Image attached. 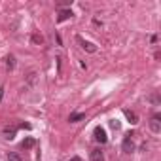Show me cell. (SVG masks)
Masks as SVG:
<instances>
[{
    "label": "cell",
    "instance_id": "6da1fadb",
    "mask_svg": "<svg viewBox=\"0 0 161 161\" xmlns=\"http://www.w3.org/2000/svg\"><path fill=\"white\" fill-rule=\"evenodd\" d=\"M76 42L82 46V49H86L87 53H97V46L93 44V42H89V40H84L82 36H76Z\"/></svg>",
    "mask_w": 161,
    "mask_h": 161
},
{
    "label": "cell",
    "instance_id": "7a4b0ae2",
    "mask_svg": "<svg viewBox=\"0 0 161 161\" xmlns=\"http://www.w3.org/2000/svg\"><path fill=\"white\" fill-rule=\"evenodd\" d=\"M121 150L125 152V153H131V152H135V140H133V135L129 133L125 138H123V144H121Z\"/></svg>",
    "mask_w": 161,
    "mask_h": 161
},
{
    "label": "cell",
    "instance_id": "3957f363",
    "mask_svg": "<svg viewBox=\"0 0 161 161\" xmlns=\"http://www.w3.org/2000/svg\"><path fill=\"white\" fill-rule=\"evenodd\" d=\"M93 135H95V140L97 142H101V144H106V140H108V136H106V131L99 125V127H95V131H93Z\"/></svg>",
    "mask_w": 161,
    "mask_h": 161
},
{
    "label": "cell",
    "instance_id": "277c9868",
    "mask_svg": "<svg viewBox=\"0 0 161 161\" xmlns=\"http://www.w3.org/2000/svg\"><path fill=\"white\" fill-rule=\"evenodd\" d=\"M150 129H152L153 133H159V131H161V116H159V114H155V116L150 119Z\"/></svg>",
    "mask_w": 161,
    "mask_h": 161
},
{
    "label": "cell",
    "instance_id": "5b68a950",
    "mask_svg": "<svg viewBox=\"0 0 161 161\" xmlns=\"http://www.w3.org/2000/svg\"><path fill=\"white\" fill-rule=\"evenodd\" d=\"M34 146H36V140H34L32 136H27V138L21 142V148H23V150H31V148H34Z\"/></svg>",
    "mask_w": 161,
    "mask_h": 161
},
{
    "label": "cell",
    "instance_id": "8992f818",
    "mask_svg": "<svg viewBox=\"0 0 161 161\" xmlns=\"http://www.w3.org/2000/svg\"><path fill=\"white\" fill-rule=\"evenodd\" d=\"M74 14H72V10H61L59 12V17H57V21L61 23V21H66V19H70Z\"/></svg>",
    "mask_w": 161,
    "mask_h": 161
},
{
    "label": "cell",
    "instance_id": "52a82bcc",
    "mask_svg": "<svg viewBox=\"0 0 161 161\" xmlns=\"http://www.w3.org/2000/svg\"><path fill=\"white\" fill-rule=\"evenodd\" d=\"M89 157H91V161H104V157H103V152H101L99 148H95V150H91V153H89Z\"/></svg>",
    "mask_w": 161,
    "mask_h": 161
},
{
    "label": "cell",
    "instance_id": "ba28073f",
    "mask_svg": "<svg viewBox=\"0 0 161 161\" xmlns=\"http://www.w3.org/2000/svg\"><path fill=\"white\" fill-rule=\"evenodd\" d=\"M80 119H86V114H84V112H74V114L68 116V121H70V123H76V121H80Z\"/></svg>",
    "mask_w": 161,
    "mask_h": 161
},
{
    "label": "cell",
    "instance_id": "9c48e42d",
    "mask_svg": "<svg viewBox=\"0 0 161 161\" xmlns=\"http://www.w3.org/2000/svg\"><path fill=\"white\" fill-rule=\"evenodd\" d=\"M123 114H125V118H127L131 123H138V116H136L135 112H131V110H123Z\"/></svg>",
    "mask_w": 161,
    "mask_h": 161
},
{
    "label": "cell",
    "instance_id": "30bf717a",
    "mask_svg": "<svg viewBox=\"0 0 161 161\" xmlns=\"http://www.w3.org/2000/svg\"><path fill=\"white\" fill-rule=\"evenodd\" d=\"M8 161H23V157L19 155V153H15V152H8Z\"/></svg>",
    "mask_w": 161,
    "mask_h": 161
},
{
    "label": "cell",
    "instance_id": "8fae6325",
    "mask_svg": "<svg viewBox=\"0 0 161 161\" xmlns=\"http://www.w3.org/2000/svg\"><path fill=\"white\" fill-rule=\"evenodd\" d=\"M14 136H15V129H6V131H4V138L12 140Z\"/></svg>",
    "mask_w": 161,
    "mask_h": 161
},
{
    "label": "cell",
    "instance_id": "7c38bea8",
    "mask_svg": "<svg viewBox=\"0 0 161 161\" xmlns=\"http://www.w3.org/2000/svg\"><path fill=\"white\" fill-rule=\"evenodd\" d=\"M6 64H8V70H14V68H15V59H14V55L8 57V63H6Z\"/></svg>",
    "mask_w": 161,
    "mask_h": 161
},
{
    "label": "cell",
    "instance_id": "4fadbf2b",
    "mask_svg": "<svg viewBox=\"0 0 161 161\" xmlns=\"http://www.w3.org/2000/svg\"><path fill=\"white\" fill-rule=\"evenodd\" d=\"M32 42H34V44H44L42 34H32Z\"/></svg>",
    "mask_w": 161,
    "mask_h": 161
},
{
    "label": "cell",
    "instance_id": "5bb4252c",
    "mask_svg": "<svg viewBox=\"0 0 161 161\" xmlns=\"http://www.w3.org/2000/svg\"><path fill=\"white\" fill-rule=\"evenodd\" d=\"M110 127L118 131V129H119V121H118V119H112V121H110Z\"/></svg>",
    "mask_w": 161,
    "mask_h": 161
},
{
    "label": "cell",
    "instance_id": "9a60e30c",
    "mask_svg": "<svg viewBox=\"0 0 161 161\" xmlns=\"http://www.w3.org/2000/svg\"><path fill=\"white\" fill-rule=\"evenodd\" d=\"M2 97H4V87H0V103H2Z\"/></svg>",
    "mask_w": 161,
    "mask_h": 161
},
{
    "label": "cell",
    "instance_id": "2e32d148",
    "mask_svg": "<svg viewBox=\"0 0 161 161\" xmlns=\"http://www.w3.org/2000/svg\"><path fill=\"white\" fill-rule=\"evenodd\" d=\"M68 161H82V159H80V157H78V155H76V157H70V159H68Z\"/></svg>",
    "mask_w": 161,
    "mask_h": 161
}]
</instances>
